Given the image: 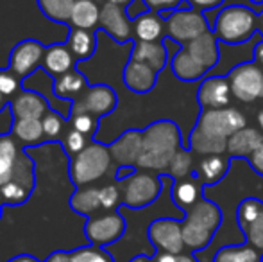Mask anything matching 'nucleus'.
Segmentation results:
<instances>
[{
    "mask_svg": "<svg viewBox=\"0 0 263 262\" xmlns=\"http://www.w3.org/2000/svg\"><path fill=\"white\" fill-rule=\"evenodd\" d=\"M247 126V119L236 108L201 110L194 130L188 135L190 149L202 156L228 153V140Z\"/></svg>",
    "mask_w": 263,
    "mask_h": 262,
    "instance_id": "1",
    "label": "nucleus"
},
{
    "mask_svg": "<svg viewBox=\"0 0 263 262\" xmlns=\"http://www.w3.org/2000/svg\"><path fill=\"white\" fill-rule=\"evenodd\" d=\"M143 133V149L136 164L138 171H153L165 174L179 147H184L181 130L172 120H156L147 126Z\"/></svg>",
    "mask_w": 263,
    "mask_h": 262,
    "instance_id": "2",
    "label": "nucleus"
},
{
    "mask_svg": "<svg viewBox=\"0 0 263 262\" xmlns=\"http://www.w3.org/2000/svg\"><path fill=\"white\" fill-rule=\"evenodd\" d=\"M222 223V212L218 205L211 199H199L192 208L184 212L181 224H183V239L184 246L190 252L204 250L211 242L215 232Z\"/></svg>",
    "mask_w": 263,
    "mask_h": 262,
    "instance_id": "3",
    "label": "nucleus"
},
{
    "mask_svg": "<svg viewBox=\"0 0 263 262\" xmlns=\"http://www.w3.org/2000/svg\"><path fill=\"white\" fill-rule=\"evenodd\" d=\"M211 31L222 45H242L258 34V14L242 4L226 6L218 11Z\"/></svg>",
    "mask_w": 263,
    "mask_h": 262,
    "instance_id": "4",
    "label": "nucleus"
},
{
    "mask_svg": "<svg viewBox=\"0 0 263 262\" xmlns=\"http://www.w3.org/2000/svg\"><path fill=\"white\" fill-rule=\"evenodd\" d=\"M111 151L109 146L101 142H90L79 154L70 158V180L73 185L88 187L99 182L111 167Z\"/></svg>",
    "mask_w": 263,
    "mask_h": 262,
    "instance_id": "5",
    "label": "nucleus"
},
{
    "mask_svg": "<svg viewBox=\"0 0 263 262\" xmlns=\"http://www.w3.org/2000/svg\"><path fill=\"white\" fill-rule=\"evenodd\" d=\"M122 205L129 208H145L153 205L163 190V180L156 172L136 171L129 178L120 182Z\"/></svg>",
    "mask_w": 263,
    "mask_h": 262,
    "instance_id": "6",
    "label": "nucleus"
},
{
    "mask_svg": "<svg viewBox=\"0 0 263 262\" xmlns=\"http://www.w3.org/2000/svg\"><path fill=\"white\" fill-rule=\"evenodd\" d=\"M165 22H166V38L174 40L179 45H184V43L195 40L197 36L211 31L206 14L202 11L195 9V7L172 11Z\"/></svg>",
    "mask_w": 263,
    "mask_h": 262,
    "instance_id": "7",
    "label": "nucleus"
},
{
    "mask_svg": "<svg viewBox=\"0 0 263 262\" xmlns=\"http://www.w3.org/2000/svg\"><path fill=\"white\" fill-rule=\"evenodd\" d=\"M233 97L242 102H256L263 99V66L254 61H243L228 74Z\"/></svg>",
    "mask_w": 263,
    "mask_h": 262,
    "instance_id": "8",
    "label": "nucleus"
},
{
    "mask_svg": "<svg viewBox=\"0 0 263 262\" xmlns=\"http://www.w3.org/2000/svg\"><path fill=\"white\" fill-rule=\"evenodd\" d=\"M117 92L109 84H90L79 97L72 101V115L76 113H90L102 119L117 108Z\"/></svg>",
    "mask_w": 263,
    "mask_h": 262,
    "instance_id": "9",
    "label": "nucleus"
},
{
    "mask_svg": "<svg viewBox=\"0 0 263 262\" xmlns=\"http://www.w3.org/2000/svg\"><path fill=\"white\" fill-rule=\"evenodd\" d=\"M149 241L158 253H183L186 250L183 239V224L176 217H159L149 224Z\"/></svg>",
    "mask_w": 263,
    "mask_h": 262,
    "instance_id": "10",
    "label": "nucleus"
},
{
    "mask_svg": "<svg viewBox=\"0 0 263 262\" xmlns=\"http://www.w3.org/2000/svg\"><path fill=\"white\" fill-rule=\"evenodd\" d=\"M125 232V221L117 210L91 216L84 226L88 241L95 246H107L118 241Z\"/></svg>",
    "mask_w": 263,
    "mask_h": 262,
    "instance_id": "11",
    "label": "nucleus"
},
{
    "mask_svg": "<svg viewBox=\"0 0 263 262\" xmlns=\"http://www.w3.org/2000/svg\"><path fill=\"white\" fill-rule=\"evenodd\" d=\"M45 49L47 47L32 38L16 43L9 54V70L16 74L20 79L31 77L38 70V66H42Z\"/></svg>",
    "mask_w": 263,
    "mask_h": 262,
    "instance_id": "12",
    "label": "nucleus"
},
{
    "mask_svg": "<svg viewBox=\"0 0 263 262\" xmlns=\"http://www.w3.org/2000/svg\"><path fill=\"white\" fill-rule=\"evenodd\" d=\"M99 27L111 36L117 43H127L135 36V27H133V20L127 16L124 6L118 4L106 2L101 7V20H99Z\"/></svg>",
    "mask_w": 263,
    "mask_h": 262,
    "instance_id": "13",
    "label": "nucleus"
},
{
    "mask_svg": "<svg viewBox=\"0 0 263 262\" xmlns=\"http://www.w3.org/2000/svg\"><path fill=\"white\" fill-rule=\"evenodd\" d=\"M233 92L228 76H206L197 88V102L201 110H222L231 102Z\"/></svg>",
    "mask_w": 263,
    "mask_h": 262,
    "instance_id": "14",
    "label": "nucleus"
},
{
    "mask_svg": "<svg viewBox=\"0 0 263 262\" xmlns=\"http://www.w3.org/2000/svg\"><path fill=\"white\" fill-rule=\"evenodd\" d=\"M143 149V133L140 130H127L111 142V158L117 167H136Z\"/></svg>",
    "mask_w": 263,
    "mask_h": 262,
    "instance_id": "15",
    "label": "nucleus"
},
{
    "mask_svg": "<svg viewBox=\"0 0 263 262\" xmlns=\"http://www.w3.org/2000/svg\"><path fill=\"white\" fill-rule=\"evenodd\" d=\"M13 119H40L45 117L50 110L47 99L40 92L34 90H22L13 101L9 102Z\"/></svg>",
    "mask_w": 263,
    "mask_h": 262,
    "instance_id": "16",
    "label": "nucleus"
},
{
    "mask_svg": "<svg viewBox=\"0 0 263 262\" xmlns=\"http://www.w3.org/2000/svg\"><path fill=\"white\" fill-rule=\"evenodd\" d=\"M158 76H159V72L151 68L149 65L129 60L124 66L122 79H124L125 86L131 92H135V94H147V92H151L156 86Z\"/></svg>",
    "mask_w": 263,
    "mask_h": 262,
    "instance_id": "17",
    "label": "nucleus"
},
{
    "mask_svg": "<svg viewBox=\"0 0 263 262\" xmlns=\"http://www.w3.org/2000/svg\"><path fill=\"white\" fill-rule=\"evenodd\" d=\"M263 146V131L256 128H242L229 136L228 154L233 160H249L251 154Z\"/></svg>",
    "mask_w": 263,
    "mask_h": 262,
    "instance_id": "18",
    "label": "nucleus"
},
{
    "mask_svg": "<svg viewBox=\"0 0 263 262\" xmlns=\"http://www.w3.org/2000/svg\"><path fill=\"white\" fill-rule=\"evenodd\" d=\"M181 47H186L192 53V56L208 70V74L218 65V60H220V42L213 34V31L204 32V34L197 36L195 40H192V42L184 43Z\"/></svg>",
    "mask_w": 263,
    "mask_h": 262,
    "instance_id": "19",
    "label": "nucleus"
},
{
    "mask_svg": "<svg viewBox=\"0 0 263 262\" xmlns=\"http://www.w3.org/2000/svg\"><path fill=\"white\" fill-rule=\"evenodd\" d=\"M76 58L70 53V49L66 47V43H55V45H49L45 49V56L42 61V70L49 77L58 79V77L65 76V74L72 72L76 66Z\"/></svg>",
    "mask_w": 263,
    "mask_h": 262,
    "instance_id": "20",
    "label": "nucleus"
},
{
    "mask_svg": "<svg viewBox=\"0 0 263 262\" xmlns=\"http://www.w3.org/2000/svg\"><path fill=\"white\" fill-rule=\"evenodd\" d=\"M233 158L229 154H211V156H202L197 164V169L194 174L199 178V182L204 187L217 185L218 182L226 178L228 171L231 169Z\"/></svg>",
    "mask_w": 263,
    "mask_h": 262,
    "instance_id": "21",
    "label": "nucleus"
},
{
    "mask_svg": "<svg viewBox=\"0 0 263 262\" xmlns=\"http://www.w3.org/2000/svg\"><path fill=\"white\" fill-rule=\"evenodd\" d=\"M170 196H172V201H174V205L177 206V210H181V212L184 214L188 208H192L199 199L204 198V185L199 182L197 176L192 174L190 178L172 182Z\"/></svg>",
    "mask_w": 263,
    "mask_h": 262,
    "instance_id": "22",
    "label": "nucleus"
},
{
    "mask_svg": "<svg viewBox=\"0 0 263 262\" xmlns=\"http://www.w3.org/2000/svg\"><path fill=\"white\" fill-rule=\"evenodd\" d=\"M129 60L145 63L156 72H161L168 63L170 56L163 42H135Z\"/></svg>",
    "mask_w": 263,
    "mask_h": 262,
    "instance_id": "23",
    "label": "nucleus"
},
{
    "mask_svg": "<svg viewBox=\"0 0 263 262\" xmlns=\"http://www.w3.org/2000/svg\"><path fill=\"white\" fill-rule=\"evenodd\" d=\"M170 68H172L174 76L179 81H183V83L204 79L208 76V70L192 56V53L186 47H181L179 53H176L170 58Z\"/></svg>",
    "mask_w": 263,
    "mask_h": 262,
    "instance_id": "24",
    "label": "nucleus"
},
{
    "mask_svg": "<svg viewBox=\"0 0 263 262\" xmlns=\"http://www.w3.org/2000/svg\"><path fill=\"white\" fill-rule=\"evenodd\" d=\"M136 42H163L166 38V22L156 13L147 11L133 20Z\"/></svg>",
    "mask_w": 263,
    "mask_h": 262,
    "instance_id": "25",
    "label": "nucleus"
},
{
    "mask_svg": "<svg viewBox=\"0 0 263 262\" xmlns=\"http://www.w3.org/2000/svg\"><path fill=\"white\" fill-rule=\"evenodd\" d=\"M22 151L24 147L11 133L0 135V187H4L13 178Z\"/></svg>",
    "mask_w": 263,
    "mask_h": 262,
    "instance_id": "26",
    "label": "nucleus"
},
{
    "mask_svg": "<svg viewBox=\"0 0 263 262\" xmlns=\"http://www.w3.org/2000/svg\"><path fill=\"white\" fill-rule=\"evenodd\" d=\"M11 135L18 140L22 147L40 146L47 142L43 124L40 119H16L11 128Z\"/></svg>",
    "mask_w": 263,
    "mask_h": 262,
    "instance_id": "27",
    "label": "nucleus"
},
{
    "mask_svg": "<svg viewBox=\"0 0 263 262\" xmlns=\"http://www.w3.org/2000/svg\"><path fill=\"white\" fill-rule=\"evenodd\" d=\"M88 86H90V84H88L86 77L81 72H77V70H72V72L54 79L52 92L55 97L61 99V101H73V99L79 97Z\"/></svg>",
    "mask_w": 263,
    "mask_h": 262,
    "instance_id": "28",
    "label": "nucleus"
},
{
    "mask_svg": "<svg viewBox=\"0 0 263 262\" xmlns=\"http://www.w3.org/2000/svg\"><path fill=\"white\" fill-rule=\"evenodd\" d=\"M99 20H101V7L93 0H76L70 14V25L73 29L93 31L95 27H99Z\"/></svg>",
    "mask_w": 263,
    "mask_h": 262,
    "instance_id": "29",
    "label": "nucleus"
},
{
    "mask_svg": "<svg viewBox=\"0 0 263 262\" xmlns=\"http://www.w3.org/2000/svg\"><path fill=\"white\" fill-rule=\"evenodd\" d=\"M66 47L73 54L77 61H86L95 54L97 49V38L93 31H84V29H70Z\"/></svg>",
    "mask_w": 263,
    "mask_h": 262,
    "instance_id": "30",
    "label": "nucleus"
},
{
    "mask_svg": "<svg viewBox=\"0 0 263 262\" xmlns=\"http://www.w3.org/2000/svg\"><path fill=\"white\" fill-rule=\"evenodd\" d=\"M70 206L73 212L81 214V216H97L99 210H102L101 205V189L97 187H79L70 198Z\"/></svg>",
    "mask_w": 263,
    "mask_h": 262,
    "instance_id": "31",
    "label": "nucleus"
},
{
    "mask_svg": "<svg viewBox=\"0 0 263 262\" xmlns=\"http://www.w3.org/2000/svg\"><path fill=\"white\" fill-rule=\"evenodd\" d=\"M263 253L246 242L236 246H224L215 253L213 262H261Z\"/></svg>",
    "mask_w": 263,
    "mask_h": 262,
    "instance_id": "32",
    "label": "nucleus"
},
{
    "mask_svg": "<svg viewBox=\"0 0 263 262\" xmlns=\"http://www.w3.org/2000/svg\"><path fill=\"white\" fill-rule=\"evenodd\" d=\"M49 20L58 24H70V14H72L76 0H36Z\"/></svg>",
    "mask_w": 263,
    "mask_h": 262,
    "instance_id": "33",
    "label": "nucleus"
},
{
    "mask_svg": "<svg viewBox=\"0 0 263 262\" xmlns=\"http://www.w3.org/2000/svg\"><path fill=\"white\" fill-rule=\"evenodd\" d=\"M192 167H194V156H192L190 149L186 147H179L177 153L174 154L172 162H170L168 169H166L165 174L170 176L174 182L177 180H184L192 174Z\"/></svg>",
    "mask_w": 263,
    "mask_h": 262,
    "instance_id": "34",
    "label": "nucleus"
},
{
    "mask_svg": "<svg viewBox=\"0 0 263 262\" xmlns=\"http://www.w3.org/2000/svg\"><path fill=\"white\" fill-rule=\"evenodd\" d=\"M263 212V201L258 198H246L236 208V221L242 232Z\"/></svg>",
    "mask_w": 263,
    "mask_h": 262,
    "instance_id": "35",
    "label": "nucleus"
},
{
    "mask_svg": "<svg viewBox=\"0 0 263 262\" xmlns=\"http://www.w3.org/2000/svg\"><path fill=\"white\" fill-rule=\"evenodd\" d=\"M43 124V131H45V138L49 142H54V140H61L65 136V117L61 113L54 112V110H49L45 113V117L42 119Z\"/></svg>",
    "mask_w": 263,
    "mask_h": 262,
    "instance_id": "36",
    "label": "nucleus"
},
{
    "mask_svg": "<svg viewBox=\"0 0 263 262\" xmlns=\"http://www.w3.org/2000/svg\"><path fill=\"white\" fill-rule=\"evenodd\" d=\"M72 262H113L111 255L102 250V246H83V248H77L76 252L70 253Z\"/></svg>",
    "mask_w": 263,
    "mask_h": 262,
    "instance_id": "37",
    "label": "nucleus"
},
{
    "mask_svg": "<svg viewBox=\"0 0 263 262\" xmlns=\"http://www.w3.org/2000/svg\"><path fill=\"white\" fill-rule=\"evenodd\" d=\"M61 144H63V147H65L66 154L72 158V156H76V154H79L90 142H88V136H84L83 133H79L70 126V130H66L65 136L61 138Z\"/></svg>",
    "mask_w": 263,
    "mask_h": 262,
    "instance_id": "38",
    "label": "nucleus"
},
{
    "mask_svg": "<svg viewBox=\"0 0 263 262\" xmlns=\"http://www.w3.org/2000/svg\"><path fill=\"white\" fill-rule=\"evenodd\" d=\"M0 92L7 101H13L18 94H20V77L13 74L9 68L0 70Z\"/></svg>",
    "mask_w": 263,
    "mask_h": 262,
    "instance_id": "39",
    "label": "nucleus"
},
{
    "mask_svg": "<svg viewBox=\"0 0 263 262\" xmlns=\"http://www.w3.org/2000/svg\"><path fill=\"white\" fill-rule=\"evenodd\" d=\"M97 117L90 115V113H76V115H70V126L79 133H83L84 136H91L99 128Z\"/></svg>",
    "mask_w": 263,
    "mask_h": 262,
    "instance_id": "40",
    "label": "nucleus"
},
{
    "mask_svg": "<svg viewBox=\"0 0 263 262\" xmlns=\"http://www.w3.org/2000/svg\"><path fill=\"white\" fill-rule=\"evenodd\" d=\"M243 235H246L247 242L253 248H256L258 252L263 253V212L243 230Z\"/></svg>",
    "mask_w": 263,
    "mask_h": 262,
    "instance_id": "41",
    "label": "nucleus"
},
{
    "mask_svg": "<svg viewBox=\"0 0 263 262\" xmlns=\"http://www.w3.org/2000/svg\"><path fill=\"white\" fill-rule=\"evenodd\" d=\"M122 203V190L117 185L101 187V205L104 212H113Z\"/></svg>",
    "mask_w": 263,
    "mask_h": 262,
    "instance_id": "42",
    "label": "nucleus"
},
{
    "mask_svg": "<svg viewBox=\"0 0 263 262\" xmlns=\"http://www.w3.org/2000/svg\"><path fill=\"white\" fill-rule=\"evenodd\" d=\"M145 4L151 11H156V13H161V11L188 9V7H192L186 0H145Z\"/></svg>",
    "mask_w": 263,
    "mask_h": 262,
    "instance_id": "43",
    "label": "nucleus"
},
{
    "mask_svg": "<svg viewBox=\"0 0 263 262\" xmlns=\"http://www.w3.org/2000/svg\"><path fill=\"white\" fill-rule=\"evenodd\" d=\"M154 262H197L192 253H158Z\"/></svg>",
    "mask_w": 263,
    "mask_h": 262,
    "instance_id": "44",
    "label": "nucleus"
},
{
    "mask_svg": "<svg viewBox=\"0 0 263 262\" xmlns=\"http://www.w3.org/2000/svg\"><path fill=\"white\" fill-rule=\"evenodd\" d=\"M147 11H151V9L147 7L145 0H133L131 4L125 6V13H127V16L131 18V20H136L140 14L147 13Z\"/></svg>",
    "mask_w": 263,
    "mask_h": 262,
    "instance_id": "45",
    "label": "nucleus"
},
{
    "mask_svg": "<svg viewBox=\"0 0 263 262\" xmlns=\"http://www.w3.org/2000/svg\"><path fill=\"white\" fill-rule=\"evenodd\" d=\"M186 2L199 11H211V9H215V7L220 6L224 0H186Z\"/></svg>",
    "mask_w": 263,
    "mask_h": 262,
    "instance_id": "46",
    "label": "nucleus"
},
{
    "mask_svg": "<svg viewBox=\"0 0 263 262\" xmlns=\"http://www.w3.org/2000/svg\"><path fill=\"white\" fill-rule=\"evenodd\" d=\"M249 165L253 167V171L256 172V174L263 176V146L260 147V149L254 151L253 154H251Z\"/></svg>",
    "mask_w": 263,
    "mask_h": 262,
    "instance_id": "47",
    "label": "nucleus"
},
{
    "mask_svg": "<svg viewBox=\"0 0 263 262\" xmlns=\"http://www.w3.org/2000/svg\"><path fill=\"white\" fill-rule=\"evenodd\" d=\"M253 61L260 66H263V36L254 43V47H253Z\"/></svg>",
    "mask_w": 263,
    "mask_h": 262,
    "instance_id": "48",
    "label": "nucleus"
},
{
    "mask_svg": "<svg viewBox=\"0 0 263 262\" xmlns=\"http://www.w3.org/2000/svg\"><path fill=\"white\" fill-rule=\"evenodd\" d=\"M45 262H72V257L66 252H54L52 255H49V259Z\"/></svg>",
    "mask_w": 263,
    "mask_h": 262,
    "instance_id": "49",
    "label": "nucleus"
},
{
    "mask_svg": "<svg viewBox=\"0 0 263 262\" xmlns=\"http://www.w3.org/2000/svg\"><path fill=\"white\" fill-rule=\"evenodd\" d=\"M7 262H40L38 259H34L32 255H16V257H13V259H9Z\"/></svg>",
    "mask_w": 263,
    "mask_h": 262,
    "instance_id": "50",
    "label": "nucleus"
},
{
    "mask_svg": "<svg viewBox=\"0 0 263 262\" xmlns=\"http://www.w3.org/2000/svg\"><path fill=\"white\" fill-rule=\"evenodd\" d=\"M258 32L263 36V11L258 14Z\"/></svg>",
    "mask_w": 263,
    "mask_h": 262,
    "instance_id": "51",
    "label": "nucleus"
},
{
    "mask_svg": "<svg viewBox=\"0 0 263 262\" xmlns=\"http://www.w3.org/2000/svg\"><path fill=\"white\" fill-rule=\"evenodd\" d=\"M106 2H111V4H118V6H127V4H131L133 0H106Z\"/></svg>",
    "mask_w": 263,
    "mask_h": 262,
    "instance_id": "52",
    "label": "nucleus"
},
{
    "mask_svg": "<svg viewBox=\"0 0 263 262\" xmlns=\"http://www.w3.org/2000/svg\"><path fill=\"white\" fill-rule=\"evenodd\" d=\"M7 104H9V101H7V99L2 95V92H0V112H2V110L6 108Z\"/></svg>",
    "mask_w": 263,
    "mask_h": 262,
    "instance_id": "53",
    "label": "nucleus"
},
{
    "mask_svg": "<svg viewBox=\"0 0 263 262\" xmlns=\"http://www.w3.org/2000/svg\"><path fill=\"white\" fill-rule=\"evenodd\" d=\"M131 262H153L149 259V257H145V255H138V257H135Z\"/></svg>",
    "mask_w": 263,
    "mask_h": 262,
    "instance_id": "54",
    "label": "nucleus"
},
{
    "mask_svg": "<svg viewBox=\"0 0 263 262\" xmlns=\"http://www.w3.org/2000/svg\"><path fill=\"white\" fill-rule=\"evenodd\" d=\"M258 124H260V128H261V131H263V110L260 113H258Z\"/></svg>",
    "mask_w": 263,
    "mask_h": 262,
    "instance_id": "55",
    "label": "nucleus"
},
{
    "mask_svg": "<svg viewBox=\"0 0 263 262\" xmlns=\"http://www.w3.org/2000/svg\"><path fill=\"white\" fill-rule=\"evenodd\" d=\"M253 4H256V6H263V0H251Z\"/></svg>",
    "mask_w": 263,
    "mask_h": 262,
    "instance_id": "56",
    "label": "nucleus"
},
{
    "mask_svg": "<svg viewBox=\"0 0 263 262\" xmlns=\"http://www.w3.org/2000/svg\"><path fill=\"white\" fill-rule=\"evenodd\" d=\"M0 217H2V199H0Z\"/></svg>",
    "mask_w": 263,
    "mask_h": 262,
    "instance_id": "57",
    "label": "nucleus"
},
{
    "mask_svg": "<svg viewBox=\"0 0 263 262\" xmlns=\"http://www.w3.org/2000/svg\"><path fill=\"white\" fill-rule=\"evenodd\" d=\"M261 262H263V255H261Z\"/></svg>",
    "mask_w": 263,
    "mask_h": 262,
    "instance_id": "58",
    "label": "nucleus"
}]
</instances>
